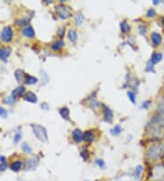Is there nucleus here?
<instances>
[{
  "mask_svg": "<svg viewBox=\"0 0 164 181\" xmlns=\"http://www.w3.org/2000/svg\"><path fill=\"white\" fill-rule=\"evenodd\" d=\"M154 66H155V65H153V64L150 62V60H149L148 62H147V64H146V67H145V72H152V73H155Z\"/></svg>",
  "mask_w": 164,
  "mask_h": 181,
  "instance_id": "obj_33",
  "label": "nucleus"
},
{
  "mask_svg": "<svg viewBox=\"0 0 164 181\" xmlns=\"http://www.w3.org/2000/svg\"><path fill=\"white\" fill-rule=\"evenodd\" d=\"M119 29L122 34H128L129 32H131V27L126 20H122L119 22Z\"/></svg>",
  "mask_w": 164,
  "mask_h": 181,
  "instance_id": "obj_22",
  "label": "nucleus"
},
{
  "mask_svg": "<svg viewBox=\"0 0 164 181\" xmlns=\"http://www.w3.org/2000/svg\"><path fill=\"white\" fill-rule=\"evenodd\" d=\"M151 104H152V101L151 100H146V101H144L141 104V108L142 109H145V110H148L150 107Z\"/></svg>",
  "mask_w": 164,
  "mask_h": 181,
  "instance_id": "obj_35",
  "label": "nucleus"
},
{
  "mask_svg": "<svg viewBox=\"0 0 164 181\" xmlns=\"http://www.w3.org/2000/svg\"><path fill=\"white\" fill-rule=\"evenodd\" d=\"M6 169V163H0V171L3 172Z\"/></svg>",
  "mask_w": 164,
  "mask_h": 181,
  "instance_id": "obj_41",
  "label": "nucleus"
},
{
  "mask_svg": "<svg viewBox=\"0 0 164 181\" xmlns=\"http://www.w3.org/2000/svg\"><path fill=\"white\" fill-rule=\"evenodd\" d=\"M24 81H25V83L27 84V85H33V84H36V83L38 81V79L37 77H35V76H32V75L27 74Z\"/></svg>",
  "mask_w": 164,
  "mask_h": 181,
  "instance_id": "obj_25",
  "label": "nucleus"
},
{
  "mask_svg": "<svg viewBox=\"0 0 164 181\" xmlns=\"http://www.w3.org/2000/svg\"><path fill=\"white\" fill-rule=\"evenodd\" d=\"M4 102L6 104H8V105H12V104H14V103H15V98H13V97L10 95V96H7V97L4 100Z\"/></svg>",
  "mask_w": 164,
  "mask_h": 181,
  "instance_id": "obj_38",
  "label": "nucleus"
},
{
  "mask_svg": "<svg viewBox=\"0 0 164 181\" xmlns=\"http://www.w3.org/2000/svg\"><path fill=\"white\" fill-rule=\"evenodd\" d=\"M58 113L62 119L66 121H70V111L67 106H62L58 109Z\"/></svg>",
  "mask_w": 164,
  "mask_h": 181,
  "instance_id": "obj_17",
  "label": "nucleus"
},
{
  "mask_svg": "<svg viewBox=\"0 0 164 181\" xmlns=\"http://www.w3.org/2000/svg\"><path fill=\"white\" fill-rule=\"evenodd\" d=\"M49 76H48V74L45 72H41V82L42 81H44V83L43 84H46V83H48L49 82Z\"/></svg>",
  "mask_w": 164,
  "mask_h": 181,
  "instance_id": "obj_37",
  "label": "nucleus"
},
{
  "mask_svg": "<svg viewBox=\"0 0 164 181\" xmlns=\"http://www.w3.org/2000/svg\"><path fill=\"white\" fill-rule=\"evenodd\" d=\"M145 16H146L147 19H154V18L157 17V11H156L155 8L150 7V8H149V9L146 11V15H145Z\"/></svg>",
  "mask_w": 164,
  "mask_h": 181,
  "instance_id": "obj_28",
  "label": "nucleus"
},
{
  "mask_svg": "<svg viewBox=\"0 0 164 181\" xmlns=\"http://www.w3.org/2000/svg\"><path fill=\"white\" fill-rule=\"evenodd\" d=\"M152 4H153L154 6H158V5L161 4V1H159V0H153V1H152Z\"/></svg>",
  "mask_w": 164,
  "mask_h": 181,
  "instance_id": "obj_43",
  "label": "nucleus"
},
{
  "mask_svg": "<svg viewBox=\"0 0 164 181\" xmlns=\"http://www.w3.org/2000/svg\"><path fill=\"white\" fill-rule=\"evenodd\" d=\"M138 31L141 36H146V34L148 33V26L146 24H140L138 27Z\"/></svg>",
  "mask_w": 164,
  "mask_h": 181,
  "instance_id": "obj_30",
  "label": "nucleus"
},
{
  "mask_svg": "<svg viewBox=\"0 0 164 181\" xmlns=\"http://www.w3.org/2000/svg\"><path fill=\"white\" fill-rule=\"evenodd\" d=\"M67 37H68V39L73 43V44H76L78 39H79V33H78V30L76 28H69L68 30V34H67Z\"/></svg>",
  "mask_w": 164,
  "mask_h": 181,
  "instance_id": "obj_12",
  "label": "nucleus"
},
{
  "mask_svg": "<svg viewBox=\"0 0 164 181\" xmlns=\"http://www.w3.org/2000/svg\"><path fill=\"white\" fill-rule=\"evenodd\" d=\"M162 24L164 27V16H162Z\"/></svg>",
  "mask_w": 164,
  "mask_h": 181,
  "instance_id": "obj_45",
  "label": "nucleus"
},
{
  "mask_svg": "<svg viewBox=\"0 0 164 181\" xmlns=\"http://www.w3.org/2000/svg\"><path fill=\"white\" fill-rule=\"evenodd\" d=\"M21 148H22V151L24 152V153H26V154H32V148L30 147V146L27 144V142H24V143H22V145H21Z\"/></svg>",
  "mask_w": 164,
  "mask_h": 181,
  "instance_id": "obj_32",
  "label": "nucleus"
},
{
  "mask_svg": "<svg viewBox=\"0 0 164 181\" xmlns=\"http://www.w3.org/2000/svg\"><path fill=\"white\" fill-rule=\"evenodd\" d=\"M163 5H164V1H163Z\"/></svg>",
  "mask_w": 164,
  "mask_h": 181,
  "instance_id": "obj_47",
  "label": "nucleus"
},
{
  "mask_svg": "<svg viewBox=\"0 0 164 181\" xmlns=\"http://www.w3.org/2000/svg\"><path fill=\"white\" fill-rule=\"evenodd\" d=\"M127 95H128V98L129 100L131 102V104H136V93L132 90H129L127 92Z\"/></svg>",
  "mask_w": 164,
  "mask_h": 181,
  "instance_id": "obj_29",
  "label": "nucleus"
},
{
  "mask_svg": "<svg viewBox=\"0 0 164 181\" xmlns=\"http://www.w3.org/2000/svg\"><path fill=\"white\" fill-rule=\"evenodd\" d=\"M87 106L92 110H95L97 109L98 107H100V103L98 101V98H97V94H96V92L91 93L88 98H87Z\"/></svg>",
  "mask_w": 164,
  "mask_h": 181,
  "instance_id": "obj_9",
  "label": "nucleus"
},
{
  "mask_svg": "<svg viewBox=\"0 0 164 181\" xmlns=\"http://www.w3.org/2000/svg\"><path fill=\"white\" fill-rule=\"evenodd\" d=\"M11 52H12V49L10 47L6 46V47L1 48L0 49V60L3 61H6V60L10 56Z\"/></svg>",
  "mask_w": 164,
  "mask_h": 181,
  "instance_id": "obj_15",
  "label": "nucleus"
},
{
  "mask_svg": "<svg viewBox=\"0 0 164 181\" xmlns=\"http://www.w3.org/2000/svg\"><path fill=\"white\" fill-rule=\"evenodd\" d=\"M26 73H25V72L23 71V70H20V69H18V70H17L16 72H15V78H16V80L18 81V82H22V81H24L25 80V78H26Z\"/></svg>",
  "mask_w": 164,
  "mask_h": 181,
  "instance_id": "obj_24",
  "label": "nucleus"
},
{
  "mask_svg": "<svg viewBox=\"0 0 164 181\" xmlns=\"http://www.w3.org/2000/svg\"><path fill=\"white\" fill-rule=\"evenodd\" d=\"M65 46H66L65 41L63 39H58L55 40L54 42H52L50 44V49H51V51H53L54 52H57L60 51Z\"/></svg>",
  "mask_w": 164,
  "mask_h": 181,
  "instance_id": "obj_13",
  "label": "nucleus"
},
{
  "mask_svg": "<svg viewBox=\"0 0 164 181\" xmlns=\"http://www.w3.org/2000/svg\"><path fill=\"white\" fill-rule=\"evenodd\" d=\"M121 132H122V128L119 125H116L110 129V134L113 136H119L121 134Z\"/></svg>",
  "mask_w": 164,
  "mask_h": 181,
  "instance_id": "obj_26",
  "label": "nucleus"
},
{
  "mask_svg": "<svg viewBox=\"0 0 164 181\" xmlns=\"http://www.w3.org/2000/svg\"><path fill=\"white\" fill-rule=\"evenodd\" d=\"M13 29L10 26L5 27L2 31H1V35H0V38H1V40L7 43V42H10L13 39Z\"/></svg>",
  "mask_w": 164,
  "mask_h": 181,
  "instance_id": "obj_8",
  "label": "nucleus"
},
{
  "mask_svg": "<svg viewBox=\"0 0 164 181\" xmlns=\"http://www.w3.org/2000/svg\"><path fill=\"white\" fill-rule=\"evenodd\" d=\"M31 128H32L34 135L40 142H42V143H47L48 142L49 134H48V131L44 126H42L41 125H37V124H32Z\"/></svg>",
  "mask_w": 164,
  "mask_h": 181,
  "instance_id": "obj_4",
  "label": "nucleus"
},
{
  "mask_svg": "<svg viewBox=\"0 0 164 181\" xmlns=\"http://www.w3.org/2000/svg\"><path fill=\"white\" fill-rule=\"evenodd\" d=\"M80 157L82 158V160L85 161V162H88L89 160V158H90V153H89V151H88V148L84 147L81 151H80Z\"/></svg>",
  "mask_w": 164,
  "mask_h": 181,
  "instance_id": "obj_27",
  "label": "nucleus"
},
{
  "mask_svg": "<svg viewBox=\"0 0 164 181\" xmlns=\"http://www.w3.org/2000/svg\"><path fill=\"white\" fill-rule=\"evenodd\" d=\"M22 32H23V35L27 39H33L36 36L35 30L32 26H26L23 28Z\"/></svg>",
  "mask_w": 164,
  "mask_h": 181,
  "instance_id": "obj_20",
  "label": "nucleus"
},
{
  "mask_svg": "<svg viewBox=\"0 0 164 181\" xmlns=\"http://www.w3.org/2000/svg\"><path fill=\"white\" fill-rule=\"evenodd\" d=\"M21 138H22V133H21V130H20V131H18L16 133L15 137H14V142L17 144V143H18L21 140Z\"/></svg>",
  "mask_w": 164,
  "mask_h": 181,
  "instance_id": "obj_36",
  "label": "nucleus"
},
{
  "mask_svg": "<svg viewBox=\"0 0 164 181\" xmlns=\"http://www.w3.org/2000/svg\"><path fill=\"white\" fill-rule=\"evenodd\" d=\"M150 39L151 45H152V47L154 49L159 48L162 44V41H163L162 35L160 32H157V31H151L150 32Z\"/></svg>",
  "mask_w": 164,
  "mask_h": 181,
  "instance_id": "obj_6",
  "label": "nucleus"
},
{
  "mask_svg": "<svg viewBox=\"0 0 164 181\" xmlns=\"http://www.w3.org/2000/svg\"><path fill=\"white\" fill-rule=\"evenodd\" d=\"M94 163H95V165H96L99 168H100V169H105V168H106V163H105V161H104L103 159H101V158H97V159H95Z\"/></svg>",
  "mask_w": 164,
  "mask_h": 181,
  "instance_id": "obj_31",
  "label": "nucleus"
},
{
  "mask_svg": "<svg viewBox=\"0 0 164 181\" xmlns=\"http://www.w3.org/2000/svg\"><path fill=\"white\" fill-rule=\"evenodd\" d=\"M7 111L5 109V108H3V107H1L0 106V117H2V118H6L7 117Z\"/></svg>",
  "mask_w": 164,
  "mask_h": 181,
  "instance_id": "obj_39",
  "label": "nucleus"
},
{
  "mask_svg": "<svg viewBox=\"0 0 164 181\" xmlns=\"http://www.w3.org/2000/svg\"><path fill=\"white\" fill-rule=\"evenodd\" d=\"M25 92H26V88H25V86H23V85H20V86H18V87H17L16 89H14L13 91H12V93H11V96L13 97V98H18V97H20V96H23L24 94H25Z\"/></svg>",
  "mask_w": 164,
  "mask_h": 181,
  "instance_id": "obj_16",
  "label": "nucleus"
},
{
  "mask_svg": "<svg viewBox=\"0 0 164 181\" xmlns=\"http://www.w3.org/2000/svg\"><path fill=\"white\" fill-rule=\"evenodd\" d=\"M22 167H23V161H21V160H15L9 166L10 169L12 171H14V172L20 171V169L22 168Z\"/></svg>",
  "mask_w": 164,
  "mask_h": 181,
  "instance_id": "obj_21",
  "label": "nucleus"
},
{
  "mask_svg": "<svg viewBox=\"0 0 164 181\" xmlns=\"http://www.w3.org/2000/svg\"><path fill=\"white\" fill-rule=\"evenodd\" d=\"M23 99L31 104H36L37 102V96L36 93H32V92H27L24 95H23Z\"/></svg>",
  "mask_w": 164,
  "mask_h": 181,
  "instance_id": "obj_19",
  "label": "nucleus"
},
{
  "mask_svg": "<svg viewBox=\"0 0 164 181\" xmlns=\"http://www.w3.org/2000/svg\"><path fill=\"white\" fill-rule=\"evenodd\" d=\"M100 108H101V112L103 114V120L108 124H111L114 120V113L112 110L108 105H106L103 103H100Z\"/></svg>",
  "mask_w": 164,
  "mask_h": 181,
  "instance_id": "obj_5",
  "label": "nucleus"
},
{
  "mask_svg": "<svg viewBox=\"0 0 164 181\" xmlns=\"http://www.w3.org/2000/svg\"><path fill=\"white\" fill-rule=\"evenodd\" d=\"M6 156L0 155V163H2V164H3V163H6Z\"/></svg>",
  "mask_w": 164,
  "mask_h": 181,
  "instance_id": "obj_42",
  "label": "nucleus"
},
{
  "mask_svg": "<svg viewBox=\"0 0 164 181\" xmlns=\"http://www.w3.org/2000/svg\"><path fill=\"white\" fill-rule=\"evenodd\" d=\"M65 33H66V27H61L57 31V35L59 38V39H63V38L65 36Z\"/></svg>",
  "mask_w": 164,
  "mask_h": 181,
  "instance_id": "obj_34",
  "label": "nucleus"
},
{
  "mask_svg": "<svg viewBox=\"0 0 164 181\" xmlns=\"http://www.w3.org/2000/svg\"><path fill=\"white\" fill-rule=\"evenodd\" d=\"M146 157L150 162H157L164 157V143L151 145L146 153Z\"/></svg>",
  "mask_w": 164,
  "mask_h": 181,
  "instance_id": "obj_1",
  "label": "nucleus"
},
{
  "mask_svg": "<svg viewBox=\"0 0 164 181\" xmlns=\"http://www.w3.org/2000/svg\"><path fill=\"white\" fill-rule=\"evenodd\" d=\"M154 181H164V179H159V180H154Z\"/></svg>",
  "mask_w": 164,
  "mask_h": 181,
  "instance_id": "obj_46",
  "label": "nucleus"
},
{
  "mask_svg": "<svg viewBox=\"0 0 164 181\" xmlns=\"http://www.w3.org/2000/svg\"><path fill=\"white\" fill-rule=\"evenodd\" d=\"M96 139V134L93 129L86 130L83 132V142H85L88 145L92 144Z\"/></svg>",
  "mask_w": 164,
  "mask_h": 181,
  "instance_id": "obj_10",
  "label": "nucleus"
},
{
  "mask_svg": "<svg viewBox=\"0 0 164 181\" xmlns=\"http://www.w3.org/2000/svg\"><path fill=\"white\" fill-rule=\"evenodd\" d=\"M143 171H144L143 166L142 165H138L136 167H135L134 171H133V177H134V179H137V180H139L141 178V175H142Z\"/></svg>",
  "mask_w": 164,
  "mask_h": 181,
  "instance_id": "obj_23",
  "label": "nucleus"
},
{
  "mask_svg": "<svg viewBox=\"0 0 164 181\" xmlns=\"http://www.w3.org/2000/svg\"><path fill=\"white\" fill-rule=\"evenodd\" d=\"M44 2L47 3V4H51L52 3V1H50V0H44Z\"/></svg>",
  "mask_w": 164,
  "mask_h": 181,
  "instance_id": "obj_44",
  "label": "nucleus"
},
{
  "mask_svg": "<svg viewBox=\"0 0 164 181\" xmlns=\"http://www.w3.org/2000/svg\"><path fill=\"white\" fill-rule=\"evenodd\" d=\"M39 163V158L37 155H33L30 158H28L24 164V168L27 171H32L37 168Z\"/></svg>",
  "mask_w": 164,
  "mask_h": 181,
  "instance_id": "obj_7",
  "label": "nucleus"
},
{
  "mask_svg": "<svg viewBox=\"0 0 164 181\" xmlns=\"http://www.w3.org/2000/svg\"><path fill=\"white\" fill-rule=\"evenodd\" d=\"M72 141L76 144H80L83 142V132L80 128H75L71 133Z\"/></svg>",
  "mask_w": 164,
  "mask_h": 181,
  "instance_id": "obj_11",
  "label": "nucleus"
},
{
  "mask_svg": "<svg viewBox=\"0 0 164 181\" xmlns=\"http://www.w3.org/2000/svg\"><path fill=\"white\" fill-rule=\"evenodd\" d=\"M40 107H41L42 110H45V111H48L49 109V104H47V103H42V104H40Z\"/></svg>",
  "mask_w": 164,
  "mask_h": 181,
  "instance_id": "obj_40",
  "label": "nucleus"
},
{
  "mask_svg": "<svg viewBox=\"0 0 164 181\" xmlns=\"http://www.w3.org/2000/svg\"><path fill=\"white\" fill-rule=\"evenodd\" d=\"M148 179L150 181L159 180L164 179V163L155 164L149 171Z\"/></svg>",
  "mask_w": 164,
  "mask_h": 181,
  "instance_id": "obj_3",
  "label": "nucleus"
},
{
  "mask_svg": "<svg viewBox=\"0 0 164 181\" xmlns=\"http://www.w3.org/2000/svg\"><path fill=\"white\" fill-rule=\"evenodd\" d=\"M162 60H163V53L160 51L153 52V53L151 54V56H150V62H151L153 65H156V64H158V63H160Z\"/></svg>",
  "mask_w": 164,
  "mask_h": 181,
  "instance_id": "obj_14",
  "label": "nucleus"
},
{
  "mask_svg": "<svg viewBox=\"0 0 164 181\" xmlns=\"http://www.w3.org/2000/svg\"><path fill=\"white\" fill-rule=\"evenodd\" d=\"M73 20H74L75 26L80 27L83 25V23L85 21V16L82 12H78L77 14H75L73 16Z\"/></svg>",
  "mask_w": 164,
  "mask_h": 181,
  "instance_id": "obj_18",
  "label": "nucleus"
},
{
  "mask_svg": "<svg viewBox=\"0 0 164 181\" xmlns=\"http://www.w3.org/2000/svg\"><path fill=\"white\" fill-rule=\"evenodd\" d=\"M55 12L57 16V18H59L60 19L66 20L68 19L69 18L73 17V10L72 8L66 5V4H57L54 7Z\"/></svg>",
  "mask_w": 164,
  "mask_h": 181,
  "instance_id": "obj_2",
  "label": "nucleus"
}]
</instances>
